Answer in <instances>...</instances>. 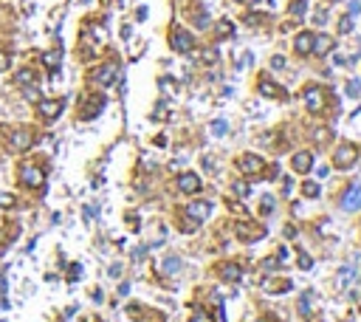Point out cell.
I'll return each mask as SVG.
<instances>
[{
	"label": "cell",
	"mask_w": 361,
	"mask_h": 322,
	"mask_svg": "<svg viewBox=\"0 0 361 322\" xmlns=\"http://www.w3.org/2000/svg\"><path fill=\"white\" fill-rule=\"evenodd\" d=\"M311 43H313L311 34H299L296 37V51H299V54H308V51H311Z\"/></svg>",
	"instance_id": "8fae6325"
},
{
	"label": "cell",
	"mask_w": 361,
	"mask_h": 322,
	"mask_svg": "<svg viewBox=\"0 0 361 322\" xmlns=\"http://www.w3.org/2000/svg\"><path fill=\"white\" fill-rule=\"evenodd\" d=\"M25 99H31V102H40V91L34 85H29L25 88Z\"/></svg>",
	"instance_id": "2e32d148"
},
{
	"label": "cell",
	"mask_w": 361,
	"mask_h": 322,
	"mask_svg": "<svg viewBox=\"0 0 361 322\" xmlns=\"http://www.w3.org/2000/svg\"><path fill=\"white\" fill-rule=\"evenodd\" d=\"M99 108H104V99H93V102L88 105V110H85V119H93V116L99 113Z\"/></svg>",
	"instance_id": "4fadbf2b"
},
{
	"label": "cell",
	"mask_w": 361,
	"mask_h": 322,
	"mask_svg": "<svg viewBox=\"0 0 361 322\" xmlns=\"http://www.w3.org/2000/svg\"><path fill=\"white\" fill-rule=\"evenodd\" d=\"M240 167H243L245 172H260L263 170V161H260L257 156H245L243 161H240Z\"/></svg>",
	"instance_id": "ba28073f"
},
{
	"label": "cell",
	"mask_w": 361,
	"mask_h": 322,
	"mask_svg": "<svg viewBox=\"0 0 361 322\" xmlns=\"http://www.w3.org/2000/svg\"><path fill=\"white\" fill-rule=\"evenodd\" d=\"M355 161V147H350V144H344L342 150L336 153V164L339 167H350Z\"/></svg>",
	"instance_id": "3957f363"
},
{
	"label": "cell",
	"mask_w": 361,
	"mask_h": 322,
	"mask_svg": "<svg viewBox=\"0 0 361 322\" xmlns=\"http://www.w3.org/2000/svg\"><path fill=\"white\" fill-rule=\"evenodd\" d=\"M172 45H175V51H189L192 37L186 34V31H175V34H172Z\"/></svg>",
	"instance_id": "5b68a950"
},
{
	"label": "cell",
	"mask_w": 361,
	"mask_h": 322,
	"mask_svg": "<svg viewBox=\"0 0 361 322\" xmlns=\"http://www.w3.org/2000/svg\"><path fill=\"white\" fill-rule=\"evenodd\" d=\"M82 277V266H71V280Z\"/></svg>",
	"instance_id": "44dd1931"
},
{
	"label": "cell",
	"mask_w": 361,
	"mask_h": 322,
	"mask_svg": "<svg viewBox=\"0 0 361 322\" xmlns=\"http://www.w3.org/2000/svg\"><path fill=\"white\" fill-rule=\"evenodd\" d=\"M330 45H333L330 37H319V40H316V54H324V51H330Z\"/></svg>",
	"instance_id": "5bb4252c"
},
{
	"label": "cell",
	"mask_w": 361,
	"mask_h": 322,
	"mask_svg": "<svg viewBox=\"0 0 361 322\" xmlns=\"http://www.w3.org/2000/svg\"><path fill=\"white\" fill-rule=\"evenodd\" d=\"M17 82L20 85H31V82H34V73H31L29 68H23V71H17Z\"/></svg>",
	"instance_id": "9a60e30c"
},
{
	"label": "cell",
	"mask_w": 361,
	"mask_h": 322,
	"mask_svg": "<svg viewBox=\"0 0 361 322\" xmlns=\"http://www.w3.org/2000/svg\"><path fill=\"white\" fill-rule=\"evenodd\" d=\"M358 204H361V187H353L344 195V209H355Z\"/></svg>",
	"instance_id": "52a82bcc"
},
{
	"label": "cell",
	"mask_w": 361,
	"mask_h": 322,
	"mask_svg": "<svg viewBox=\"0 0 361 322\" xmlns=\"http://www.w3.org/2000/svg\"><path fill=\"white\" fill-rule=\"evenodd\" d=\"M178 187L184 189V192H195V189L201 187V181H198V176H192V172H186V176H181V181H178Z\"/></svg>",
	"instance_id": "8992f818"
},
{
	"label": "cell",
	"mask_w": 361,
	"mask_h": 322,
	"mask_svg": "<svg viewBox=\"0 0 361 322\" xmlns=\"http://www.w3.org/2000/svg\"><path fill=\"white\" fill-rule=\"evenodd\" d=\"M37 108H40V113H43V119H57V116L62 113V102H60V99H40Z\"/></svg>",
	"instance_id": "7a4b0ae2"
},
{
	"label": "cell",
	"mask_w": 361,
	"mask_h": 322,
	"mask_svg": "<svg viewBox=\"0 0 361 322\" xmlns=\"http://www.w3.org/2000/svg\"><path fill=\"white\" fill-rule=\"evenodd\" d=\"M316 192H319V189L313 187V184H305V195H316Z\"/></svg>",
	"instance_id": "603a6c76"
},
{
	"label": "cell",
	"mask_w": 361,
	"mask_h": 322,
	"mask_svg": "<svg viewBox=\"0 0 361 322\" xmlns=\"http://www.w3.org/2000/svg\"><path fill=\"white\" fill-rule=\"evenodd\" d=\"M12 147H14V150H29V147H31V133H29V130H17V133H12Z\"/></svg>",
	"instance_id": "277c9868"
},
{
	"label": "cell",
	"mask_w": 361,
	"mask_h": 322,
	"mask_svg": "<svg viewBox=\"0 0 361 322\" xmlns=\"http://www.w3.org/2000/svg\"><path fill=\"white\" fill-rule=\"evenodd\" d=\"M226 268H229V271H223V274H226V277H229V280H237V277H240V274H237V271H234V266H226Z\"/></svg>",
	"instance_id": "7402d4cb"
},
{
	"label": "cell",
	"mask_w": 361,
	"mask_h": 322,
	"mask_svg": "<svg viewBox=\"0 0 361 322\" xmlns=\"http://www.w3.org/2000/svg\"><path fill=\"white\" fill-rule=\"evenodd\" d=\"M12 204H14L12 195H0V207H12Z\"/></svg>",
	"instance_id": "ffe728a7"
},
{
	"label": "cell",
	"mask_w": 361,
	"mask_h": 322,
	"mask_svg": "<svg viewBox=\"0 0 361 322\" xmlns=\"http://www.w3.org/2000/svg\"><path fill=\"white\" fill-rule=\"evenodd\" d=\"M294 170H296V172L311 170V153H299V156L294 158Z\"/></svg>",
	"instance_id": "30bf717a"
},
{
	"label": "cell",
	"mask_w": 361,
	"mask_h": 322,
	"mask_svg": "<svg viewBox=\"0 0 361 322\" xmlns=\"http://www.w3.org/2000/svg\"><path fill=\"white\" fill-rule=\"evenodd\" d=\"M9 62H12V57H9L6 51H0V71H6V68H9Z\"/></svg>",
	"instance_id": "e0dca14e"
},
{
	"label": "cell",
	"mask_w": 361,
	"mask_h": 322,
	"mask_svg": "<svg viewBox=\"0 0 361 322\" xmlns=\"http://www.w3.org/2000/svg\"><path fill=\"white\" fill-rule=\"evenodd\" d=\"M189 212H192V215H206V212H209V207H206V204H195V207H192Z\"/></svg>",
	"instance_id": "ac0fdd59"
},
{
	"label": "cell",
	"mask_w": 361,
	"mask_h": 322,
	"mask_svg": "<svg viewBox=\"0 0 361 322\" xmlns=\"http://www.w3.org/2000/svg\"><path fill=\"white\" fill-rule=\"evenodd\" d=\"M291 12H294V14H302V12H305V0H296V6H291Z\"/></svg>",
	"instance_id": "d6986e66"
},
{
	"label": "cell",
	"mask_w": 361,
	"mask_h": 322,
	"mask_svg": "<svg viewBox=\"0 0 361 322\" xmlns=\"http://www.w3.org/2000/svg\"><path fill=\"white\" fill-rule=\"evenodd\" d=\"M20 181H23L25 187H43L45 176H43V170H40V167L25 164V167H20Z\"/></svg>",
	"instance_id": "6da1fadb"
},
{
	"label": "cell",
	"mask_w": 361,
	"mask_h": 322,
	"mask_svg": "<svg viewBox=\"0 0 361 322\" xmlns=\"http://www.w3.org/2000/svg\"><path fill=\"white\" fill-rule=\"evenodd\" d=\"M113 77H116V68H113V65H104V68H99L96 82H99V85H107V82H110Z\"/></svg>",
	"instance_id": "9c48e42d"
},
{
	"label": "cell",
	"mask_w": 361,
	"mask_h": 322,
	"mask_svg": "<svg viewBox=\"0 0 361 322\" xmlns=\"http://www.w3.org/2000/svg\"><path fill=\"white\" fill-rule=\"evenodd\" d=\"M60 57H62L60 51H45V54H43V62L51 68V71H54V68L60 65Z\"/></svg>",
	"instance_id": "7c38bea8"
}]
</instances>
